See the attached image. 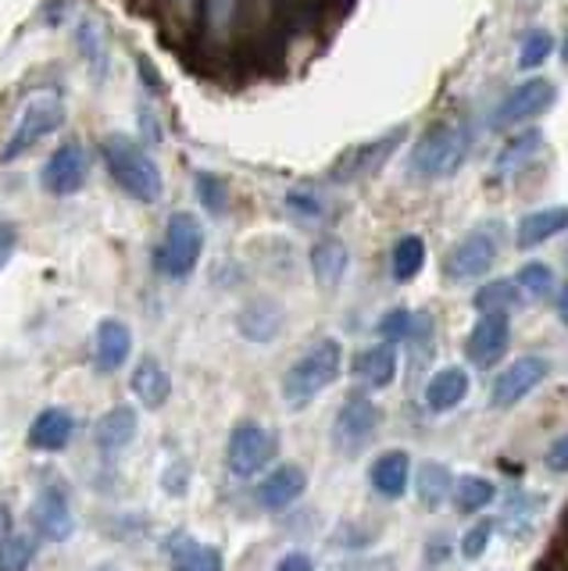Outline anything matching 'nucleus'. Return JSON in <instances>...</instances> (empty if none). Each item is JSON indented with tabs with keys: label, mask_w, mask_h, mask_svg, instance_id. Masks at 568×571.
Instances as JSON below:
<instances>
[{
	"label": "nucleus",
	"mask_w": 568,
	"mask_h": 571,
	"mask_svg": "<svg viewBox=\"0 0 568 571\" xmlns=\"http://www.w3.org/2000/svg\"><path fill=\"white\" fill-rule=\"evenodd\" d=\"M550 51H554L550 33H544V29H533V33L522 40L519 65H522V68H536V65H544L547 57H550Z\"/></svg>",
	"instance_id": "72a5a7b5"
},
{
	"label": "nucleus",
	"mask_w": 568,
	"mask_h": 571,
	"mask_svg": "<svg viewBox=\"0 0 568 571\" xmlns=\"http://www.w3.org/2000/svg\"><path fill=\"white\" fill-rule=\"evenodd\" d=\"M133 354V333L130 325L119 318H104L97 325V339H93V365L97 371H119Z\"/></svg>",
	"instance_id": "dca6fc26"
},
{
	"label": "nucleus",
	"mask_w": 568,
	"mask_h": 571,
	"mask_svg": "<svg viewBox=\"0 0 568 571\" xmlns=\"http://www.w3.org/2000/svg\"><path fill=\"white\" fill-rule=\"evenodd\" d=\"M515 286L525 293H533V296H550L554 293V271L544 261H530V265L519 268Z\"/></svg>",
	"instance_id": "473e14b6"
},
{
	"label": "nucleus",
	"mask_w": 568,
	"mask_h": 571,
	"mask_svg": "<svg viewBox=\"0 0 568 571\" xmlns=\"http://www.w3.org/2000/svg\"><path fill=\"white\" fill-rule=\"evenodd\" d=\"M279 454V436L272 428H265L258 422H240L230 433V447H225V461L230 471L240 479L258 475L265 464H272Z\"/></svg>",
	"instance_id": "423d86ee"
},
{
	"label": "nucleus",
	"mask_w": 568,
	"mask_h": 571,
	"mask_svg": "<svg viewBox=\"0 0 568 571\" xmlns=\"http://www.w3.org/2000/svg\"><path fill=\"white\" fill-rule=\"evenodd\" d=\"M508 343H511L508 314H482L465 339V354L476 368H493L504 357Z\"/></svg>",
	"instance_id": "f8f14e48"
},
{
	"label": "nucleus",
	"mask_w": 568,
	"mask_h": 571,
	"mask_svg": "<svg viewBox=\"0 0 568 571\" xmlns=\"http://www.w3.org/2000/svg\"><path fill=\"white\" fill-rule=\"evenodd\" d=\"M204 250V225L197 222V214L179 211L165 225V239L158 247V271L168 279H187L201 261Z\"/></svg>",
	"instance_id": "20e7f679"
},
{
	"label": "nucleus",
	"mask_w": 568,
	"mask_h": 571,
	"mask_svg": "<svg viewBox=\"0 0 568 571\" xmlns=\"http://www.w3.org/2000/svg\"><path fill=\"white\" fill-rule=\"evenodd\" d=\"M236 14V0H208V29L211 33H225Z\"/></svg>",
	"instance_id": "e433bc0d"
},
{
	"label": "nucleus",
	"mask_w": 568,
	"mask_h": 571,
	"mask_svg": "<svg viewBox=\"0 0 568 571\" xmlns=\"http://www.w3.org/2000/svg\"><path fill=\"white\" fill-rule=\"evenodd\" d=\"M11 254H15V225H0V268L8 265Z\"/></svg>",
	"instance_id": "a19ab883"
},
{
	"label": "nucleus",
	"mask_w": 568,
	"mask_h": 571,
	"mask_svg": "<svg viewBox=\"0 0 568 571\" xmlns=\"http://www.w3.org/2000/svg\"><path fill=\"white\" fill-rule=\"evenodd\" d=\"M87 171H90L87 150H82L79 143H65L62 150L51 154V161L40 171V182H44V190L54 197H73L87 186Z\"/></svg>",
	"instance_id": "1a4fd4ad"
},
{
	"label": "nucleus",
	"mask_w": 568,
	"mask_h": 571,
	"mask_svg": "<svg viewBox=\"0 0 568 571\" xmlns=\"http://www.w3.org/2000/svg\"><path fill=\"white\" fill-rule=\"evenodd\" d=\"M308 490V475L301 464H279L272 475H265L258 485V504L265 511H287L290 504L304 496Z\"/></svg>",
	"instance_id": "2eb2a0df"
},
{
	"label": "nucleus",
	"mask_w": 568,
	"mask_h": 571,
	"mask_svg": "<svg viewBox=\"0 0 568 571\" xmlns=\"http://www.w3.org/2000/svg\"><path fill=\"white\" fill-rule=\"evenodd\" d=\"M104 161H108L111 179H115L133 200H140V204H158L162 200V193H165L162 168L136 139L108 136L104 139Z\"/></svg>",
	"instance_id": "f257e3e1"
},
{
	"label": "nucleus",
	"mask_w": 568,
	"mask_h": 571,
	"mask_svg": "<svg viewBox=\"0 0 568 571\" xmlns=\"http://www.w3.org/2000/svg\"><path fill=\"white\" fill-rule=\"evenodd\" d=\"M547 468L550 471H568V433L565 436H558L547 447Z\"/></svg>",
	"instance_id": "58836bf2"
},
{
	"label": "nucleus",
	"mask_w": 568,
	"mask_h": 571,
	"mask_svg": "<svg viewBox=\"0 0 568 571\" xmlns=\"http://www.w3.org/2000/svg\"><path fill=\"white\" fill-rule=\"evenodd\" d=\"M415 493L425 507H439V504H447V496L454 493V479H450V471L447 464H439V461H422L419 464V479H415Z\"/></svg>",
	"instance_id": "cd10ccee"
},
{
	"label": "nucleus",
	"mask_w": 568,
	"mask_h": 571,
	"mask_svg": "<svg viewBox=\"0 0 568 571\" xmlns=\"http://www.w3.org/2000/svg\"><path fill=\"white\" fill-rule=\"evenodd\" d=\"M197 190H201V200L215 214L225 211V186H222L219 176H201V179H197Z\"/></svg>",
	"instance_id": "4c0bfd02"
},
{
	"label": "nucleus",
	"mask_w": 568,
	"mask_h": 571,
	"mask_svg": "<svg viewBox=\"0 0 568 571\" xmlns=\"http://www.w3.org/2000/svg\"><path fill=\"white\" fill-rule=\"evenodd\" d=\"M539 147H544V133L539 128H525L511 143H504V150L493 161V171L497 176H515V171H522L539 154Z\"/></svg>",
	"instance_id": "a878e982"
},
{
	"label": "nucleus",
	"mask_w": 568,
	"mask_h": 571,
	"mask_svg": "<svg viewBox=\"0 0 568 571\" xmlns=\"http://www.w3.org/2000/svg\"><path fill=\"white\" fill-rule=\"evenodd\" d=\"M497 500V485L482 475H465L454 485V507L461 514H476V511H487Z\"/></svg>",
	"instance_id": "7c9ffc66"
},
{
	"label": "nucleus",
	"mask_w": 568,
	"mask_h": 571,
	"mask_svg": "<svg viewBox=\"0 0 568 571\" xmlns=\"http://www.w3.org/2000/svg\"><path fill=\"white\" fill-rule=\"evenodd\" d=\"M490 536H493V522H476V525L465 533V539H461V553L468 557V561H476V557L487 553Z\"/></svg>",
	"instance_id": "c9c22d12"
},
{
	"label": "nucleus",
	"mask_w": 568,
	"mask_h": 571,
	"mask_svg": "<svg viewBox=\"0 0 568 571\" xmlns=\"http://www.w3.org/2000/svg\"><path fill=\"white\" fill-rule=\"evenodd\" d=\"M522 304V293L519 286L511 279H497V282H487L482 290L472 296V307L482 311V314H508Z\"/></svg>",
	"instance_id": "c756f323"
},
{
	"label": "nucleus",
	"mask_w": 568,
	"mask_h": 571,
	"mask_svg": "<svg viewBox=\"0 0 568 571\" xmlns=\"http://www.w3.org/2000/svg\"><path fill=\"white\" fill-rule=\"evenodd\" d=\"M65 122V104L58 97H33L30 104L22 108L19 122H15V133H11L8 147H4V161H15V157L30 154L36 143H44L47 136H54Z\"/></svg>",
	"instance_id": "39448f33"
},
{
	"label": "nucleus",
	"mask_w": 568,
	"mask_h": 571,
	"mask_svg": "<svg viewBox=\"0 0 568 571\" xmlns=\"http://www.w3.org/2000/svg\"><path fill=\"white\" fill-rule=\"evenodd\" d=\"M133 393L144 400L147 407H162L168 393H172V379H168V371L162 368L158 357H144V361L136 365L133 371Z\"/></svg>",
	"instance_id": "b1692460"
},
{
	"label": "nucleus",
	"mask_w": 568,
	"mask_h": 571,
	"mask_svg": "<svg viewBox=\"0 0 568 571\" xmlns=\"http://www.w3.org/2000/svg\"><path fill=\"white\" fill-rule=\"evenodd\" d=\"M339 368H344V347L336 339H319L304 357L287 368L282 376V396H287L290 407H304L308 400H315L322 390L339 379Z\"/></svg>",
	"instance_id": "f03ea898"
},
{
	"label": "nucleus",
	"mask_w": 568,
	"mask_h": 571,
	"mask_svg": "<svg viewBox=\"0 0 568 571\" xmlns=\"http://www.w3.org/2000/svg\"><path fill=\"white\" fill-rule=\"evenodd\" d=\"M176 4H179V8H190V4H193V0H176Z\"/></svg>",
	"instance_id": "c03bdc74"
},
{
	"label": "nucleus",
	"mask_w": 568,
	"mask_h": 571,
	"mask_svg": "<svg viewBox=\"0 0 568 571\" xmlns=\"http://www.w3.org/2000/svg\"><path fill=\"white\" fill-rule=\"evenodd\" d=\"M347 247L344 239H319L315 247H311V271H315V282L322 286V290H333V286H339V279H344L347 271Z\"/></svg>",
	"instance_id": "5701e85b"
},
{
	"label": "nucleus",
	"mask_w": 568,
	"mask_h": 571,
	"mask_svg": "<svg viewBox=\"0 0 568 571\" xmlns=\"http://www.w3.org/2000/svg\"><path fill=\"white\" fill-rule=\"evenodd\" d=\"M354 376H358L365 385H372V390H387V385L397 379V350L390 343L361 350L354 357Z\"/></svg>",
	"instance_id": "4be33fe9"
},
{
	"label": "nucleus",
	"mask_w": 568,
	"mask_h": 571,
	"mask_svg": "<svg viewBox=\"0 0 568 571\" xmlns=\"http://www.w3.org/2000/svg\"><path fill=\"white\" fill-rule=\"evenodd\" d=\"M547 371H550V365L544 361V357H519V361L504 368V376L493 382L490 407H497V411L515 407L525 393H533L536 385L547 379Z\"/></svg>",
	"instance_id": "9b49d317"
},
{
	"label": "nucleus",
	"mask_w": 568,
	"mask_h": 571,
	"mask_svg": "<svg viewBox=\"0 0 568 571\" xmlns=\"http://www.w3.org/2000/svg\"><path fill=\"white\" fill-rule=\"evenodd\" d=\"M561 318L568 325V286H565V293H561Z\"/></svg>",
	"instance_id": "79ce46f5"
},
{
	"label": "nucleus",
	"mask_w": 568,
	"mask_h": 571,
	"mask_svg": "<svg viewBox=\"0 0 568 571\" xmlns=\"http://www.w3.org/2000/svg\"><path fill=\"white\" fill-rule=\"evenodd\" d=\"M379 428V407L365 396H350L333 422V447L344 457H358Z\"/></svg>",
	"instance_id": "0eeeda50"
},
{
	"label": "nucleus",
	"mask_w": 568,
	"mask_h": 571,
	"mask_svg": "<svg viewBox=\"0 0 568 571\" xmlns=\"http://www.w3.org/2000/svg\"><path fill=\"white\" fill-rule=\"evenodd\" d=\"M468 157V128L461 125H436L430 128L411 150L408 171L419 179H447L454 176Z\"/></svg>",
	"instance_id": "7ed1b4c3"
},
{
	"label": "nucleus",
	"mask_w": 568,
	"mask_h": 571,
	"mask_svg": "<svg viewBox=\"0 0 568 571\" xmlns=\"http://www.w3.org/2000/svg\"><path fill=\"white\" fill-rule=\"evenodd\" d=\"M372 485H376V493H382L387 500H401L404 490H408V479H411V457L408 450H387V454H379L376 457V464H372Z\"/></svg>",
	"instance_id": "6ab92c4d"
},
{
	"label": "nucleus",
	"mask_w": 568,
	"mask_h": 571,
	"mask_svg": "<svg viewBox=\"0 0 568 571\" xmlns=\"http://www.w3.org/2000/svg\"><path fill=\"white\" fill-rule=\"evenodd\" d=\"M276 571H315V564H311L308 553H287L282 561L276 564Z\"/></svg>",
	"instance_id": "ea45409f"
},
{
	"label": "nucleus",
	"mask_w": 568,
	"mask_h": 571,
	"mask_svg": "<svg viewBox=\"0 0 568 571\" xmlns=\"http://www.w3.org/2000/svg\"><path fill=\"white\" fill-rule=\"evenodd\" d=\"M279 325H282V311L272 304V300H258V304L240 311V333L254 343L272 339L279 333Z\"/></svg>",
	"instance_id": "bb28decb"
},
{
	"label": "nucleus",
	"mask_w": 568,
	"mask_h": 571,
	"mask_svg": "<svg viewBox=\"0 0 568 571\" xmlns=\"http://www.w3.org/2000/svg\"><path fill=\"white\" fill-rule=\"evenodd\" d=\"M73 414L62 411V407H47L40 411L33 425H30V447L33 450H44V454H54V450H65L68 439H73Z\"/></svg>",
	"instance_id": "f3484780"
},
{
	"label": "nucleus",
	"mask_w": 568,
	"mask_h": 571,
	"mask_svg": "<svg viewBox=\"0 0 568 571\" xmlns=\"http://www.w3.org/2000/svg\"><path fill=\"white\" fill-rule=\"evenodd\" d=\"M465 396H468V371L465 368H444L430 379L425 404H430V411H450V407H458Z\"/></svg>",
	"instance_id": "393cba45"
},
{
	"label": "nucleus",
	"mask_w": 568,
	"mask_h": 571,
	"mask_svg": "<svg viewBox=\"0 0 568 571\" xmlns=\"http://www.w3.org/2000/svg\"><path fill=\"white\" fill-rule=\"evenodd\" d=\"M136 425H140V418H136L133 407H125V404L111 407V411L101 414V418H97V425H93L97 447H101V450H122V447H130L133 436H136Z\"/></svg>",
	"instance_id": "412c9836"
},
{
	"label": "nucleus",
	"mask_w": 568,
	"mask_h": 571,
	"mask_svg": "<svg viewBox=\"0 0 568 571\" xmlns=\"http://www.w3.org/2000/svg\"><path fill=\"white\" fill-rule=\"evenodd\" d=\"M425 265V243L422 236H401L393 243V254H390V271L397 282H411L419 279V271Z\"/></svg>",
	"instance_id": "c85d7f7f"
},
{
	"label": "nucleus",
	"mask_w": 568,
	"mask_h": 571,
	"mask_svg": "<svg viewBox=\"0 0 568 571\" xmlns=\"http://www.w3.org/2000/svg\"><path fill=\"white\" fill-rule=\"evenodd\" d=\"M404 139V128H393L390 136H379L372 143H361V147H354L347 150L344 157H339V165H336V182H354V179H368V176H376V171L382 168V161L397 150V143Z\"/></svg>",
	"instance_id": "ddd939ff"
},
{
	"label": "nucleus",
	"mask_w": 568,
	"mask_h": 571,
	"mask_svg": "<svg viewBox=\"0 0 568 571\" xmlns=\"http://www.w3.org/2000/svg\"><path fill=\"white\" fill-rule=\"evenodd\" d=\"M168 561L176 571H222V553L187 533L168 539Z\"/></svg>",
	"instance_id": "a211bd4d"
},
{
	"label": "nucleus",
	"mask_w": 568,
	"mask_h": 571,
	"mask_svg": "<svg viewBox=\"0 0 568 571\" xmlns=\"http://www.w3.org/2000/svg\"><path fill=\"white\" fill-rule=\"evenodd\" d=\"M36 557V542L33 536L11 533L0 539V571H25Z\"/></svg>",
	"instance_id": "2f4dec72"
},
{
	"label": "nucleus",
	"mask_w": 568,
	"mask_h": 571,
	"mask_svg": "<svg viewBox=\"0 0 568 571\" xmlns=\"http://www.w3.org/2000/svg\"><path fill=\"white\" fill-rule=\"evenodd\" d=\"M497 265V236L490 228H476L468 233L458 247L447 254L444 261V276L454 282H465V279H479Z\"/></svg>",
	"instance_id": "6e6552de"
},
{
	"label": "nucleus",
	"mask_w": 568,
	"mask_h": 571,
	"mask_svg": "<svg viewBox=\"0 0 568 571\" xmlns=\"http://www.w3.org/2000/svg\"><path fill=\"white\" fill-rule=\"evenodd\" d=\"M565 228H568V208H544V211L525 214V219L519 222L515 243L522 250H530V247H539V243H547L558 233H565Z\"/></svg>",
	"instance_id": "aec40b11"
},
{
	"label": "nucleus",
	"mask_w": 568,
	"mask_h": 571,
	"mask_svg": "<svg viewBox=\"0 0 568 571\" xmlns=\"http://www.w3.org/2000/svg\"><path fill=\"white\" fill-rule=\"evenodd\" d=\"M554 82L550 79H525L511 90L501 108H497V125H522V122H533L539 119L544 111H550L554 104Z\"/></svg>",
	"instance_id": "9d476101"
},
{
	"label": "nucleus",
	"mask_w": 568,
	"mask_h": 571,
	"mask_svg": "<svg viewBox=\"0 0 568 571\" xmlns=\"http://www.w3.org/2000/svg\"><path fill=\"white\" fill-rule=\"evenodd\" d=\"M33 525H36V533L44 536L47 542H65L68 536L76 533L73 507H68L65 490H58V485H47V490L36 496V504H33Z\"/></svg>",
	"instance_id": "4468645a"
},
{
	"label": "nucleus",
	"mask_w": 568,
	"mask_h": 571,
	"mask_svg": "<svg viewBox=\"0 0 568 571\" xmlns=\"http://www.w3.org/2000/svg\"><path fill=\"white\" fill-rule=\"evenodd\" d=\"M411 328H415V314L404 311V307H397V311H390V314H382V322H379V336L393 347L397 339L411 336Z\"/></svg>",
	"instance_id": "f704fd0d"
},
{
	"label": "nucleus",
	"mask_w": 568,
	"mask_h": 571,
	"mask_svg": "<svg viewBox=\"0 0 568 571\" xmlns=\"http://www.w3.org/2000/svg\"><path fill=\"white\" fill-rule=\"evenodd\" d=\"M561 57L568 61V33H565V40H561Z\"/></svg>",
	"instance_id": "37998d69"
}]
</instances>
